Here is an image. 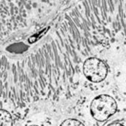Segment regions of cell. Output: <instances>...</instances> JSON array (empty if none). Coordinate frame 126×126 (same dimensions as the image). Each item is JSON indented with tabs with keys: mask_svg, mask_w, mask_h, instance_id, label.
<instances>
[{
	"mask_svg": "<svg viewBox=\"0 0 126 126\" xmlns=\"http://www.w3.org/2000/svg\"><path fill=\"white\" fill-rule=\"evenodd\" d=\"M60 126H85L81 122L75 119H68L64 121Z\"/></svg>",
	"mask_w": 126,
	"mask_h": 126,
	"instance_id": "4",
	"label": "cell"
},
{
	"mask_svg": "<svg viewBox=\"0 0 126 126\" xmlns=\"http://www.w3.org/2000/svg\"><path fill=\"white\" fill-rule=\"evenodd\" d=\"M83 72L89 81L100 82L106 78L108 74V67L102 60L91 57L84 63Z\"/></svg>",
	"mask_w": 126,
	"mask_h": 126,
	"instance_id": "2",
	"label": "cell"
},
{
	"mask_svg": "<svg viewBox=\"0 0 126 126\" xmlns=\"http://www.w3.org/2000/svg\"><path fill=\"white\" fill-rule=\"evenodd\" d=\"M118 109L116 102L111 96L100 95L92 101L90 107L91 115L98 121H105L113 116Z\"/></svg>",
	"mask_w": 126,
	"mask_h": 126,
	"instance_id": "1",
	"label": "cell"
},
{
	"mask_svg": "<svg viewBox=\"0 0 126 126\" xmlns=\"http://www.w3.org/2000/svg\"><path fill=\"white\" fill-rule=\"evenodd\" d=\"M12 118L7 111L0 109V126H12Z\"/></svg>",
	"mask_w": 126,
	"mask_h": 126,
	"instance_id": "3",
	"label": "cell"
},
{
	"mask_svg": "<svg viewBox=\"0 0 126 126\" xmlns=\"http://www.w3.org/2000/svg\"></svg>",
	"mask_w": 126,
	"mask_h": 126,
	"instance_id": "6",
	"label": "cell"
},
{
	"mask_svg": "<svg viewBox=\"0 0 126 126\" xmlns=\"http://www.w3.org/2000/svg\"><path fill=\"white\" fill-rule=\"evenodd\" d=\"M107 126H124L122 125V124H119V123H112V124H109V125Z\"/></svg>",
	"mask_w": 126,
	"mask_h": 126,
	"instance_id": "5",
	"label": "cell"
}]
</instances>
